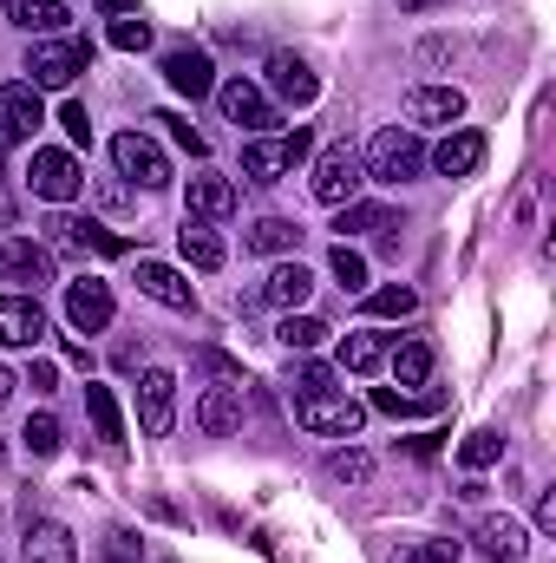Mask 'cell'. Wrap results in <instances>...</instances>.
Masks as SVG:
<instances>
[{
  "mask_svg": "<svg viewBox=\"0 0 556 563\" xmlns=\"http://www.w3.org/2000/svg\"><path fill=\"white\" fill-rule=\"evenodd\" d=\"M360 170L374 184H413L419 170H425V144H419L413 125H380L367 139V151H360Z\"/></svg>",
  "mask_w": 556,
  "mask_h": 563,
  "instance_id": "cell-1",
  "label": "cell"
},
{
  "mask_svg": "<svg viewBox=\"0 0 556 563\" xmlns=\"http://www.w3.org/2000/svg\"><path fill=\"white\" fill-rule=\"evenodd\" d=\"M308 151H314V132H308V125H288V132H269V139H249L243 144V177H249V184H281Z\"/></svg>",
  "mask_w": 556,
  "mask_h": 563,
  "instance_id": "cell-2",
  "label": "cell"
},
{
  "mask_svg": "<svg viewBox=\"0 0 556 563\" xmlns=\"http://www.w3.org/2000/svg\"><path fill=\"white\" fill-rule=\"evenodd\" d=\"M210 99H216V112H223L230 125H243L249 139H269V132L281 125V106L256 86V79H243V73H236V79H223Z\"/></svg>",
  "mask_w": 556,
  "mask_h": 563,
  "instance_id": "cell-3",
  "label": "cell"
},
{
  "mask_svg": "<svg viewBox=\"0 0 556 563\" xmlns=\"http://www.w3.org/2000/svg\"><path fill=\"white\" fill-rule=\"evenodd\" d=\"M360 184H367V170H360V151H354L347 139H341V144H327V151L314 157V177H308L314 203L341 210V203H354V197H360Z\"/></svg>",
  "mask_w": 556,
  "mask_h": 563,
  "instance_id": "cell-4",
  "label": "cell"
},
{
  "mask_svg": "<svg viewBox=\"0 0 556 563\" xmlns=\"http://www.w3.org/2000/svg\"><path fill=\"white\" fill-rule=\"evenodd\" d=\"M294 426H301V432H321V439H354V432L367 426V400L327 387V394H314V400H294Z\"/></svg>",
  "mask_w": 556,
  "mask_h": 563,
  "instance_id": "cell-5",
  "label": "cell"
},
{
  "mask_svg": "<svg viewBox=\"0 0 556 563\" xmlns=\"http://www.w3.org/2000/svg\"><path fill=\"white\" fill-rule=\"evenodd\" d=\"M86 66H92V46H86V40H59V33H53V40H40V46H33V59H26V73H33V86H40V92H66Z\"/></svg>",
  "mask_w": 556,
  "mask_h": 563,
  "instance_id": "cell-6",
  "label": "cell"
},
{
  "mask_svg": "<svg viewBox=\"0 0 556 563\" xmlns=\"http://www.w3.org/2000/svg\"><path fill=\"white\" fill-rule=\"evenodd\" d=\"M26 184H33V197H40V203L66 210V203L86 190V170H79V157H73V151L46 144V151H33V170H26Z\"/></svg>",
  "mask_w": 556,
  "mask_h": 563,
  "instance_id": "cell-7",
  "label": "cell"
},
{
  "mask_svg": "<svg viewBox=\"0 0 556 563\" xmlns=\"http://www.w3.org/2000/svg\"><path fill=\"white\" fill-rule=\"evenodd\" d=\"M46 125V99L33 79H7L0 86V144H33V132Z\"/></svg>",
  "mask_w": 556,
  "mask_h": 563,
  "instance_id": "cell-8",
  "label": "cell"
},
{
  "mask_svg": "<svg viewBox=\"0 0 556 563\" xmlns=\"http://www.w3.org/2000/svg\"><path fill=\"white\" fill-rule=\"evenodd\" d=\"M112 164H119V177H132L138 190H164V184H170V157L157 151V139H144V132H119V139H112Z\"/></svg>",
  "mask_w": 556,
  "mask_h": 563,
  "instance_id": "cell-9",
  "label": "cell"
},
{
  "mask_svg": "<svg viewBox=\"0 0 556 563\" xmlns=\"http://www.w3.org/2000/svg\"><path fill=\"white\" fill-rule=\"evenodd\" d=\"M263 92H269L276 106H314V99H321V79H314V66H308V59H294V53H269Z\"/></svg>",
  "mask_w": 556,
  "mask_h": 563,
  "instance_id": "cell-10",
  "label": "cell"
},
{
  "mask_svg": "<svg viewBox=\"0 0 556 563\" xmlns=\"http://www.w3.org/2000/svg\"><path fill=\"white\" fill-rule=\"evenodd\" d=\"M177 420V374L170 367H144L138 374V426L151 439H164Z\"/></svg>",
  "mask_w": 556,
  "mask_h": 563,
  "instance_id": "cell-11",
  "label": "cell"
},
{
  "mask_svg": "<svg viewBox=\"0 0 556 563\" xmlns=\"http://www.w3.org/2000/svg\"><path fill=\"white\" fill-rule=\"evenodd\" d=\"M112 282H99V276H79V282H66V321L79 328V334H99V328H112Z\"/></svg>",
  "mask_w": 556,
  "mask_h": 563,
  "instance_id": "cell-12",
  "label": "cell"
},
{
  "mask_svg": "<svg viewBox=\"0 0 556 563\" xmlns=\"http://www.w3.org/2000/svg\"><path fill=\"white\" fill-rule=\"evenodd\" d=\"M164 86L184 92V99H210V92H216V66H210V53H203V46H177V53H164Z\"/></svg>",
  "mask_w": 556,
  "mask_h": 563,
  "instance_id": "cell-13",
  "label": "cell"
},
{
  "mask_svg": "<svg viewBox=\"0 0 556 563\" xmlns=\"http://www.w3.org/2000/svg\"><path fill=\"white\" fill-rule=\"evenodd\" d=\"M425 164H432L438 177H471V170L485 164V132H471V125H452L445 139L425 151Z\"/></svg>",
  "mask_w": 556,
  "mask_h": 563,
  "instance_id": "cell-14",
  "label": "cell"
},
{
  "mask_svg": "<svg viewBox=\"0 0 556 563\" xmlns=\"http://www.w3.org/2000/svg\"><path fill=\"white\" fill-rule=\"evenodd\" d=\"M230 210H236V184H230V177L197 170V177L184 184V217H197V223H223Z\"/></svg>",
  "mask_w": 556,
  "mask_h": 563,
  "instance_id": "cell-15",
  "label": "cell"
},
{
  "mask_svg": "<svg viewBox=\"0 0 556 563\" xmlns=\"http://www.w3.org/2000/svg\"><path fill=\"white\" fill-rule=\"evenodd\" d=\"M46 230H53V243H59V250H79V256H86V250H92V256H125V250H132L125 236L99 230L92 217H66V210H59V217H53Z\"/></svg>",
  "mask_w": 556,
  "mask_h": 563,
  "instance_id": "cell-16",
  "label": "cell"
},
{
  "mask_svg": "<svg viewBox=\"0 0 556 563\" xmlns=\"http://www.w3.org/2000/svg\"><path fill=\"white\" fill-rule=\"evenodd\" d=\"M46 341V308L33 295H0V347H40Z\"/></svg>",
  "mask_w": 556,
  "mask_h": 563,
  "instance_id": "cell-17",
  "label": "cell"
},
{
  "mask_svg": "<svg viewBox=\"0 0 556 563\" xmlns=\"http://www.w3.org/2000/svg\"><path fill=\"white\" fill-rule=\"evenodd\" d=\"M458 119H465V92H458V86H413V92H407V125H445V132H452V125H458Z\"/></svg>",
  "mask_w": 556,
  "mask_h": 563,
  "instance_id": "cell-18",
  "label": "cell"
},
{
  "mask_svg": "<svg viewBox=\"0 0 556 563\" xmlns=\"http://www.w3.org/2000/svg\"><path fill=\"white\" fill-rule=\"evenodd\" d=\"M20 563H79V544L59 518H33L26 525V544H20Z\"/></svg>",
  "mask_w": 556,
  "mask_h": 563,
  "instance_id": "cell-19",
  "label": "cell"
},
{
  "mask_svg": "<svg viewBox=\"0 0 556 563\" xmlns=\"http://www.w3.org/2000/svg\"><path fill=\"white\" fill-rule=\"evenodd\" d=\"M138 295H151L157 308H177V314H190V308H197V288L177 276L170 263H151V256L138 263Z\"/></svg>",
  "mask_w": 556,
  "mask_h": 563,
  "instance_id": "cell-20",
  "label": "cell"
},
{
  "mask_svg": "<svg viewBox=\"0 0 556 563\" xmlns=\"http://www.w3.org/2000/svg\"><path fill=\"white\" fill-rule=\"evenodd\" d=\"M478 551L491 563H531V538H524L518 518H485L478 525Z\"/></svg>",
  "mask_w": 556,
  "mask_h": 563,
  "instance_id": "cell-21",
  "label": "cell"
},
{
  "mask_svg": "<svg viewBox=\"0 0 556 563\" xmlns=\"http://www.w3.org/2000/svg\"><path fill=\"white\" fill-rule=\"evenodd\" d=\"M308 295H314V276H308L301 263H276V269H269V282L256 288V301H269V308H281V314H294Z\"/></svg>",
  "mask_w": 556,
  "mask_h": 563,
  "instance_id": "cell-22",
  "label": "cell"
},
{
  "mask_svg": "<svg viewBox=\"0 0 556 563\" xmlns=\"http://www.w3.org/2000/svg\"><path fill=\"white\" fill-rule=\"evenodd\" d=\"M197 426H203L210 439L236 432V426H243V387H210V394L197 400Z\"/></svg>",
  "mask_w": 556,
  "mask_h": 563,
  "instance_id": "cell-23",
  "label": "cell"
},
{
  "mask_svg": "<svg viewBox=\"0 0 556 563\" xmlns=\"http://www.w3.org/2000/svg\"><path fill=\"white\" fill-rule=\"evenodd\" d=\"M334 230H341V243L347 236H387V230H400V217L387 210V203H341V217H334Z\"/></svg>",
  "mask_w": 556,
  "mask_h": 563,
  "instance_id": "cell-24",
  "label": "cell"
},
{
  "mask_svg": "<svg viewBox=\"0 0 556 563\" xmlns=\"http://www.w3.org/2000/svg\"><path fill=\"white\" fill-rule=\"evenodd\" d=\"M177 250H184V263L190 269H223V236L210 230V223H197V217H184V230H177Z\"/></svg>",
  "mask_w": 556,
  "mask_h": 563,
  "instance_id": "cell-25",
  "label": "cell"
},
{
  "mask_svg": "<svg viewBox=\"0 0 556 563\" xmlns=\"http://www.w3.org/2000/svg\"><path fill=\"white\" fill-rule=\"evenodd\" d=\"M0 269L13 282H26V288H40V282H53V256L40 250V243H26V236H13L7 250H0Z\"/></svg>",
  "mask_w": 556,
  "mask_h": 563,
  "instance_id": "cell-26",
  "label": "cell"
},
{
  "mask_svg": "<svg viewBox=\"0 0 556 563\" xmlns=\"http://www.w3.org/2000/svg\"><path fill=\"white\" fill-rule=\"evenodd\" d=\"M0 7H7V20H13L20 33H40V40H53V33L73 20L59 0H0Z\"/></svg>",
  "mask_w": 556,
  "mask_h": 563,
  "instance_id": "cell-27",
  "label": "cell"
},
{
  "mask_svg": "<svg viewBox=\"0 0 556 563\" xmlns=\"http://www.w3.org/2000/svg\"><path fill=\"white\" fill-rule=\"evenodd\" d=\"M387 367H393V380H400V387H425V380H432V341H400V347H393V354H387Z\"/></svg>",
  "mask_w": 556,
  "mask_h": 563,
  "instance_id": "cell-28",
  "label": "cell"
},
{
  "mask_svg": "<svg viewBox=\"0 0 556 563\" xmlns=\"http://www.w3.org/2000/svg\"><path fill=\"white\" fill-rule=\"evenodd\" d=\"M256 256H294V243H301V223H288V217H263L249 236H243Z\"/></svg>",
  "mask_w": 556,
  "mask_h": 563,
  "instance_id": "cell-29",
  "label": "cell"
},
{
  "mask_svg": "<svg viewBox=\"0 0 556 563\" xmlns=\"http://www.w3.org/2000/svg\"><path fill=\"white\" fill-rule=\"evenodd\" d=\"M281 387H288V400H314V394H327V387H334V367L301 354V361H288V380H281Z\"/></svg>",
  "mask_w": 556,
  "mask_h": 563,
  "instance_id": "cell-30",
  "label": "cell"
},
{
  "mask_svg": "<svg viewBox=\"0 0 556 563\" xmlns=\"http://www.w3.org/2000/svg\"><path fill=\"white\" fill-rule=\"evenodd\" d=\"M276 341L288 347V354H314V347L327 341V321H321V314H281Z\"/></svg>",
  "mask_w": 556,
  "mask_h": 563,
  "instance_id": "cell-31",
  "label": "cell"
},
{
  "mask_svg": "<svg viewBox=\"0 0 556 563\" xmlns=\"http://www.w3.org/2000/svg\"><path fill=\"white\" fill-rule=\"evenodd\" d=\"M86 413H92V432H99L105 445H125V420H119L112 387H86Z\"/></svg>",
  "mask_w": 556,
  "mask_h": 563,
  "instance_id": "cell-32",
  "label": "cell"
},
{
  "mask_svg": "<svg viewBox=\"0 0 556 563\" xmlns=\"http://www.w3.org/2000/svg\"><path fill=\"white\" fill-rule=\"evenodd\" d=\"M341 367L347 374H380L387 367V341L380 334H347L341 341Z\"/></svg>",
  "mask_w": 556,
  "mask_h": 563,
  "instance_id": "cell-33",
  "label": "cell"
},
{
  "mask_svg": "<svg viewBox=\"0 0 556 563\" xmlns=\"http://www.w3.org/2000/svg\"><path fill=\"white\" fill-rule=\"evenodd\" d=\"M413 308H419V295L407 288V282H387V288L367 295V314H374V321H407Z\"/></svg>",
  "mask_w": 556,
  "mask_h": 563,
  "instance_id": "cell-34",
  "label": "cell"
},
{
  "mask_svg": "<svg viewBox=\"0 0 556 563\" xmlns=\"http://www.w3.org/2000/svg\"><path fill=\"white\" fill-rule=\"evenodd\" d=\"M458 459H465V472H485V465H498L504 459V432H491V426H478L465 445H458Z\"/></svg>",
  "mask_w": 556,
  "mask_h": 563,
  "instance_id": "cell-35",
  "label": "cell"
},
{
  "mask_svg": "<svg viewBox=\"0 0 556 563\" xmlns=\"http://www.w3.org/2000/svg\"><path fill=\"white\" fill-rule=\"evenodd\" d=\"M327 269H334V282H341L347 295H360V288H367V256H360L354 243H334V256H327Z\"/></svg>",
  "mask_w": 556,
  "mask_h": 563,
  "instance_id": "cell-36",
  "label": "cell"
},
{
  "mask_svg": "<svg viewBox=\"0 0 556 563\" xmlns=\"http://www.w3.org/2000/svg\"><path fill=\"white\" fill-rule=\"evenodd\" d=\"M20 445H26L33 459H53V452L66 445V432H59V420H53V413H33V420H26V432H20Z\"/></svg>",
  "mask_w": 556,
  "mask_h": 563,
  "instance_id": "cell-37",
  "label": "cell"
},
{
  "mask_svg": "<svg viewBox=\"0 0 556 563\" xmlns=\"http://www.w3.org/2000/svg\"><path fill=\"white\" fill-rule=\"evenodd\" d=\"M367 407H374V413H393V420H413V413H432L438 400H419V394H400V387H374Z\"/></svg>",
  "mask_w": 556,
  "mask_h": 563,
  "instance_id": "cell-38",
  "label": "cell"
},
{
  "mask_svg": "<svg viewBox=\"0 0 556 563\" xmlns=\"http://www.w3.org/2000/svg\"><path fill=\"white\" fill-rule=\"evenodd\" d=\"M327 478H341V485H367V478H374V459H367L360 445H341V452L327 459Z\"/></svg>",
  "mask_w": 556,
  "mask_h": 563,
  "instance_id": "cell-39",
  "label": "cell"
},
{
  "mask_svg": "<svg viewBox=\"0 0 556 563\" xmlns=\"http://www.w3.org/2000/svg\"><path fill=\"white\" fill-rule=\"evenodd\" d=\"M393 563H458V544L452 538H419V544H400Z\"/></svg>",
  "mask_w": 556,
  "mask_h": 563,
  "instance_id": "cell-40",
  "label": "cell"
},
{
  "mask_svg": "<svg viewBox=\"0 0 556 563\" xmlns=\"http://www.w3.org/2000/svg\"><path fill=\"white\" fill-rule=\"evenodd\" d=\"M112 46H119V53H144V46H151V20L119 13V20H112Z\"/></svg>",
  "mask_w": 556,
  "mask_h": 563,
  "instance_id": "cell-41",
  "label": "cell"
},
{
  "mask_svg": "<svg viewBox=\"0 0 556 563\" xmlns=\"http://www.w3.org/2000/svg\"><path fill=\"white\" fill-rule=\"evenodd\" d=\"M59 132H66L73 144H92V119H86V106H79V99H66V106H59Z\"/></svg>",
  "mask_w": 556,
  "mask_h": 563,
  "instance_id": "cell-42",
  "label": "cell"
},
{
  "mask_svg": "<svg viewBox=\"0 0 556 563\" xmlns=\"http://www.w3.org/2000/svg\"><path fill=\"white\" fill-rule=\"evenodd\" d=\"M157 125H170V139L184 144V151H190V157H203V151H210V144H203V132H190V119H177V112H164V119H157Z\"/></svg>",
  "mask_w": 556,
  "mask_h": 563,
  "instance_id": "cell-43",
  "label": "cell"
},
{
  "mask_svg": "<svg viewBox=\"0 0 556 563\" xmlns=\"http://www.w3.org/2000/svg\"><path fill=\"white\" fill-rule=\"evenodd\" d=\"M105 558H112V563H132V558H138V538H132L125 525H112V531H105Z\"/></svg>",
  "mask_w": 556,
  "mask_h": 563,
  "instance_id": "cell-44",
  "label": "cell"
},
{
  "mask_svg": "<svg viewBox=\"0 0 556 563\" xmlns=\"http://www.w3.org/2000/svg\"><path fill=\"white\" fill-rule=\"evenodd\" d=\"M26 387H33V394H59V367H53V361H33V367H26Z\"/></svg>",
  "mask_w": 556,
  "mask_h": 563,
  "instance_id": "cell-45",
  "label": "cell"
},
{
  "mask_svg": "<svg viewBox=\"0 0 556 563\" xmlns=\"http://www.w3.org/2000/svg\"><path fill=\"white\" fill-rule=\"evenodd\" d=\"M537 531H556V492L537 498Z\"/></svg>",
  "mask_w": 556,
  "mask_h": 563,
  "instance_id": "cell-46",
  "label": "cell"
},
{
  "mask_svg": "<svg viewBox=\"0 0 556 563\" xmlns=\"http://www.w3.org/2000/svg\"><path fill=\"white\" fill-rule=\"evenodd\" d=\"M92 7H99L105 20H119V13H138V0H92Z\"/></svg>",
  "mask_w": 556,
  "mask_h": 563,
  "instance_id": "cell-47",
  "label": "cell"
},
{
  "mask_svg": "<svg viewBox=\"0 0 556 563\" xmlns=\"http://www.w3.org/2000/svg\"><path fill=\"white\" fill-rule=\"evenodd\" d=\"M13 387H20V380H13V374H7V367H0V407H7V400H13Z\"/></svg>",
  "mask_w": 556,
  "mask_h": 563,
  "instance_id": "cell-48",
  "label": "cell"
},
{
  "mask_svg": "<svg viewBox=\"0 0 556 563\" xmlns=\"http://www.w3.org/2000/svg\"><path fill=\"white\" fill-rule=\"evenodd\" d=\"M425 7H445V0H400V13H425Z\"/></svg>",
  "mask_w": 556,
  "mask_h": 563,
  "instance_id": "cell-49",
  "label": "cell"
},
{
  "mask_svg": "<svg viewBox=\"0 0 556 563\" xmlns=\"http://www.w3.org/2000/svg\"><path fill=\"white\" fill-rule=\"evenodd\" d=\"M0 459H7V439H0Z\"/></svg>",
  "mask_w": 556,
  "mask_h": 563,
  "instance_id": "cell-50",
  "label": "cell"
}]
</instances>
